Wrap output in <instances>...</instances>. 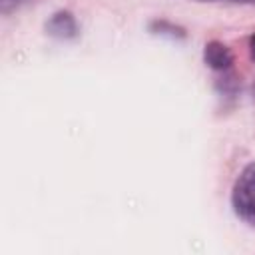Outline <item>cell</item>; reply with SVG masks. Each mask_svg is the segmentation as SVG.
I'll list each match as a JSON object with an SVG mask.
<instances>
[{
  "label": "cell",
  "instance_id": "cell-3",
  "mask_svg": "<svg viewBox=\"0 0 255 255\" xmlns=\"http://www.w3.org/2000/svg\"><path fill=\"white\" fill-rule=\"evenodd\" d=\"M48 32L52 36H58V38H72L76 34V20L70 12H60V14H54L52 20L48 22Z\"/></svg>",
  "mask_w": 255,
  "mask_h": 255
},
{
  "label": "cell",
  "instance_id": "cell-4",
  "mask_svg": "<svg viewBox=\"0 0 255 255\" xmlns=\"http://www.w3.org/2000/svg\"><path fill=\"white\" fill-rule=\"evenodd\" d=\"M199 2H235V4H255V0H199Z\"/></svg>",
  "mask_w": 255,
  "mask_h": 255
},
{
  "label": "cell",
  "instance_id": "cell-6",
  "mask_svg": "<svg viewBox=\"0 0 255 255\" xmlns=\"http://www.w3.org/2000/svg\"><path fill=\"white\" fill-rule=\"evenodd\" d=\"M253 94H255V86H253Z\"/></svg>",
  "mask_w": 255,
  "mask_h": 255
},
{
  "label": "cell",
  "instance_id": "cell-1",
  "mask_svg": "<svg viewBox=\"0 0 255 255\" xmlns=\"http://www.w3.org/2000/svg\"><path fill=\"white\" fill-rule=\"evenodd\" d=\"M231 203L239 219L255 227V161L247 163L235 179Z\"/></svg>",
  "mask_w": 255,
  "mask_h": 255
},
{
  "label": "cell",
  "instance_id": "cell-2",
  "mask_svg": "<svg viewBox=\"0 0 255 255\" xmlns=\"http://www.w3.org/2000/svg\"><path fill=\"white\" fill-rule=\"evenodd\" d=\"M203 58H205V64L213 70H227L231 68L233 64V54L231 50L221 44V42H209L205 44V52H203Z\"/></svg>",
  "mask_w": 255,
  "mask_h": 255
},
{
  "label": "cell",
  "instance_id": "cell-5",
  "mask_svg": "<svg viewBox=\"0 0 255 255\" xmlns=\"http://www.w3.org/2000/svg\"><path fill=\"white\" fill-rule=\"evenodd\" d=\"M249 54H251V58L255 60V34L249 38Z\"/></svg>",
  "mask_w": 255,
  "mask_h": 255
}]
</instances>
